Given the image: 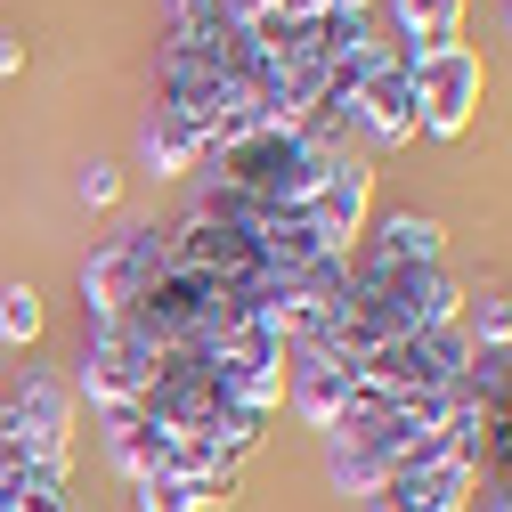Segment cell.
I'll return each instance as SVG.
<instances>
[{
	"mask_svg": "<svg viewBox=\"0 0 512 512\" xmlns=\"http://www.w3.org/2000/svg\"><path fill=\"white\" fill-rule=\"evenodd\" d=\"M464 9H472V0H391V25H399V49H407V57H431V49H456V41H464Z\"/></svg>",
	"mask_w": 512,
	"mask_h": 512,
	"instance_id": "9",
	"label": "cell"
},
{
	"mask_svg": "<svg viewBox=\"0 0 512 512\" xmlns=\"http://www.w3.org/2000/svg\"><path fill=\"white\" fill-rule=\"evenodd\" d=\"M114 196H122V171L114 163H90L82 171V204H114Z\"/></svg>",
	"mask_w": 512,
	"mask_h": 512,
	"instance_id": "15",
	"label": "cell"
},
{
	"mask_svg": "<svg viewBox=\"0 0 512 512\" xmlns=\"http://www.w3.org/2000/svg\"><path fill=\"white\" fill-rule=\"evenodd\" d=\"M366 261H447V228L423 220V212H391V220L374 228Z\"/></svg>",
	"mask_w": 512,
	"mask_h": 512,
	"instance_id": "10",
	"label": "cell"
},
{
	"mask_svg": "<svg viewBox=\"0 0 512 512\" xmlns=\"http://www.w3.org/2000/svg\"><path fill=\"white\" fill-rule=\"evenodd\" d=\"M17 66H25V49H17V41H0V74H17Z\"/></svg>",
	"mask_w": 512,
	"mask_h": 512,
	"instance_id": "16",
	"label": "cell"
},
{
	"mask_svg": "<svg viewBox=\"0 0 512 512\" xmlns=\"http://www.w3.org/2000/svg\"><path fill=\"white\" fill-rule=\"evenodd\" d=\"M0 512H74L66 496V472H49V464H0Z\"/></svg>",
	"mask_w": 512,
	"mask_h": 512,
	"instance_id": "11",
	"label": "cell"
},
{
	"mask_svg": "<svg viewBox=\"0 0 512 512\" xmlns=\"http://www.w3.org/2000/svg\"><path fill=\"white\" fill-rule=\"evenodd\" d=\"M0 439H9V456H17V464H49V472H66V456H74V382L33 374L25 391L9 399V415H0Z\"/></svg>",
	"mask_w": 512,
	"mask_h": 512,
	"instance_id": "5",
	"label": "cell"
},
{
	"mask_svg": "<svg viewBox=\"0 0 512 512\" xmlns=\"http://www.w3.org/2000/svg\"><path fill=\"white\" fill-rule=\"evenodd\" d=\"M285 399H293V415L309 431H334L350 415V399H358V374L342 358H326V350H285Z\"/></svg>",
	"mask_w": 512,
	"mask_h": 512,
	"instance_id": "7",
	"label": "cell"
},
{
	"mask_svg": "<svg viewBox=\"0 0 512 512\" xmlns=\"http://www.w3.org/2000/svg\"><path fill=\"white\" fill-rule=\"evenodd\" d=\"M342 155L350 147L317 139V131H244V139L212 147V187L261 204V212H301L317 196V179H326Z\"/></svg>",
	"mask_w": 512,
	"mask_h": 512,
	"instance_id": "1",
	"label": "cell"
},
{
	"mask_svg": "<svg viewBox=\"0 0 512 512\" xmlns=\"http://www.w3.org/2000/svg\"><path fill=\"white\" fill-rule=\"evenodd\" d=\"M350 122H358V139L382 155V147H407L423 131V114H415V57L407 49H382L366 82L350 90Z\"/></svg>",
	"mask_w": 512,
	"mask_h": 512,
	"instance_id": "6",
	"label": "cell"
},
{
	"mask_svg": "<svg viewBox=\"0 0 512 512\" xmlns=\"http://www.w3.org/2000/svg\"><path fill=\"white\" fill-rule=\"evenodd\" d=\"M480 98H488V66H480L472 41L415 57V114H423L431 139H464L472 114H480Z\"/></svg>",
	"mask_w": 512,
	"mask_h": 512,
	"instance_id": "4",
	"label": "cell"
},
{
	"mask_svg": "<svg viewBox=\"0 0 512 512\" xmlns=\"http://www.w3.org/2000/svg\"><path fill=\"white\" fill-rule=\"evenodd\" d=\"M163 261H171V244H163V228H122V236H106L90 261H82V309L98 317H122L155 277H163Z\"/></svg>",
	"mask_w": 512,
	"mask_h": 512,
	"instance_id": "3",
	"label": "cell"
},
{
	"mask_svg": "<svg viewBox=\"0 0 512 512\" xmlns=\"http://www.w3.org/2000/svg\"><path fill=\"white\" fill-rule=\"evenodd\" d=\"M33 334H41V293L9 285V293H0V342H33Z\"/></svg>",
	"mask_w": 512,
	"mask_h": 512,
	"instance_id": "14",
	"label": "cell"
},
{
	"mask_svg": "<svg viewBox=\"0 0 512 512\" xmlns=\"http://www.w3.org/2000/svg\"><path fill=\"white\" fill-rule=\"evenodd\" d=\"M196 163H204L196 131H179V122L155 106V122H147V171H155V179H179V171H196Z\"/></svg>",
	"mask_w": 512,
	"mask_h": 512,
	"instance_id": "12",
	"label": "cell"
},
{
	"mask_svg": "<svg viewBox=\"0 0 512 512\" xmlns=\"http://www.w3.org/2000/svg\"><path fill=\"white\" fill-rule=\"evenodd\" d=\"M155 366H163V350H155L147 334H131L122 317H106V326H90L74 399H90L98 415H106V407H139V399L155 391Z\"/></svg>",
	"mask_w": 512,
	"mask_h": 512,
	"instance_id": "2",
	"label": "cell"
},
{
	"mask_svg": "<svg viewBox=\"0 0 512 512\" xmlns=\"http://www.w3.org/2000/svg\"><path fill=\"white\" fill-rule=\"evenodd\" d=\"M139 512H204V488L179 472H147L139 480Z\"/></svg>",
	"mask_w": 512,
	"mask_h": 512,
	"instance_id": "13",
	"label": "cell"
},
{
	"mask_svg": "<svg viewBox=\"0 0 512 512\" xmlns=\"http://www.w3.org/2000/svg\"><path fill=\"white\" fill-rule=\"evenodd\" d=\"M472 488H480V464H472V456H439V464L399 472L391 488H374L366 512H464Z\"/></svg>",
	"mask_w": 512,
	"mask_h": 512,
	"instance_id": "8",
	"label": "cell"
}]
</instances>
